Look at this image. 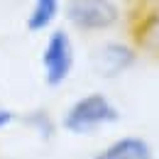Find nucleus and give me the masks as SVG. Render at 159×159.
Wrapping results in <instances>:
<instances>
[{
    "mask_svg": "<svg viewBox=\"0 0 159 159\" xmlns=\"http://www.w3.org/2000/svg\"><path fill=\"white\" fill-rule=\"evenodd\" d=\"M139 59V49L130 39H105L96 47L91 64L93 71L105 81H115L135 69Z\"/></svg>",
    "mask_w": 159,
    "mask_h": 159,
    "instance_id": "5",
    "label": "nucleus"
},
{
    "mask_svg": "<svg viewBox=\"0 0 159 159\" xmlns=\"http://www.w3.org/2000/svg\"><path fill=\"white\" fill-rule=\"evenodd\" d=\"M61 15H64L61 0H32L30 12L25 17V27L30 34H47Z\"/></svg>",
    "mask_w": 159,
    "mask_h": 159,
    "instance_id": "7",
    "label": "nucleus"
},
{
    "mask_svg": "<svg viewBox=\"0 0 159 159\" xmlns=\"http://www.w3.org/2000/svg\"><path fill=\"white\" fill-rule=\"evenodd\" d=\"M154 144L142 135H120L103 144L93 159H154Z\"/></svg>",
    "mask_w": 159,
    "mask_h": 159,
    "instance_id": "6",
    "label": "nucleus"
},
{
    "mask_svg": "<svg viewBox=\"0 0 159 159\" xmlns=\"http://www.w3.org/2000/svg\"><path fill=\"white\" fill-rule=\"evenodd\" d=\"M64 17L71 30L81 34H103L125 20L118 0H66Z\"/></svg>",
    "mask_w": 159,
    "mask_h": 159,
    "instance_id": "3",
    "label": "nucleus"
},
{
    "mask_svg": "<svg viewBox=\"0 0 159 159\" xmlns=\"http://www.w3.org/2000/svg\"><path fill=\"white\" fill-rule=\"evenodd\" d=\"M122 113L118 103L103 91H91L74 100L59 118V125L64 132L74 137H91L98 135L103 127L118 125Z\"/></svg>",
    "mask_w": 159,
    "mask_h": 159,
    "instance_id": "1",
    "label": "nucleus"
},
{
    "mask_svg": "<svg viewBox=\"0 0 159 159\" xmlns=\"http://www.w3.org/2000/svg\"><path fill=\"white\" fill-rule=\"evenodd\" d=\"M17 118H20V115H17L12 108H7V105H2V103H0V132H2V130H7V127H10Z\"/></svg>",
    "mask_w": 159,
    "mask_h": 159,
    "instance_id": "9",
    "label": "nucleus"
},
{
    "mask_svg": "<svg viewBox=\"0 0 159 159\" xmlns=\"http://www.w3.org/2000/svg\"><path fill=\"white\" fill-rule=\"evenodd\" d=\"M42 81L49 88H59L76 69V44L66 27H52L39 52Z\"/></svg>",
    "mask_w": 159,
    "mask_h": 159,
    "instance_id": "2",
    "label": "nucleus"
},
{
    "mask_svg": "<svg viewBox=\"0 0 159 159\" xmlns=\"http://www.w3.org/2000/svg\"><path fill=\"white\" fill-rule=\"evenodd\" d=\"M125 27L139 54L159 59V0H132L125 12Z\"/></svg>",
    "mask_w": 159,
    "mask_h": 159,
    "instance_id": "4",
    "label": "nucleus"
},
{
    "mask_svg": "<svg viewBox=\"0 0 159 159\" xmlns=\"http://www.w3.org/2000/svg\"><path fill=\"white\" fill-rule=\"evenodd\" d=\"M17 120H20L37 139H42V142H52L61 130L59 120L54 118L47 108H32V110H27L25 115H20Z\"/></svg>",
    "mask_w": 159,
    "mask_h": 159,
    "instance_id": "8",
    "label": "nucleus"
}]
</instances>
